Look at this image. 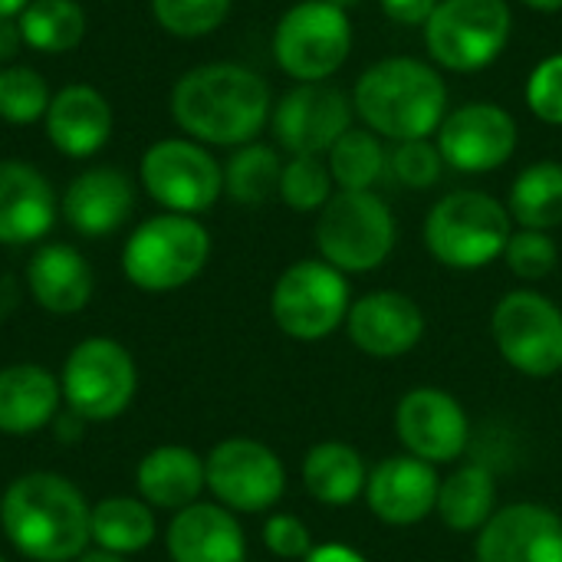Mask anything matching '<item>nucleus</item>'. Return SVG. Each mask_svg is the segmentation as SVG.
<instances>
[{"label": "nucleus", "mask_w": 562, "mask_h": 562, "mask_svg": "<svg viewBox=\"0 0 562 562\" xmlns=\"http://www.w3.org/2000/svg\"><path fill=\"white\" fill-rule=\"evenodd\" d=\"M398 240L395 214L375 191H336L316 217L319 260L339 273L379 270Z\"/></svg>", "instance_id": "5"}, {"label": "nucleus", "mask_w": 562, "mask_h": 562, "mask_svg": "<svg viewBox=\"0 0 562 562\" xmlns=\"http://www.w3.org/2000/svg\"><path fill=\"white\" fill-rule=\"evenodd\" d=\"M138 372L125 346L115 339H86L79 342L63 366V398L72 415L82 422L119 418L135 398Z\"/></svg>", "instance_id": "11"}, {"label": "nucleus", "mask_w": 562, "mask_h": 562, "mask_svg": "<svg viewBox=\"0 0 562 562\" xmlns=\"http://www.w3.org/2000/svg\"><path fill=\"white\" fill-rule=\"evenodd\" d=\"M63 389L40 366H10L0 372V435H36L56 418Z\"/></svg>", "instance_id": "26"}, {"label": "nucleus", "mask_w": 562, "mask_h": 562, "mask_svg": "<svg viewBox=\"0 0 562 562\" xmlns=\"http://www.w3.org/2000/svg\"><path fill=\"white\" fill-rule=\"evenodd\" d=\"M53 184L26 161H0V244H33L53 227Z\"/></svg>", "instance_id": "21"}, {"label": "nucleus", "mask_w": 562, "mask_h": 562, "mask_svg": "<svg viewBox=\"0 0 562 562\" xmlns=\"http://www.w3.org/2000/svg\"><path fill=\"white\" fill-rule=\"evenodd\" d=\"M0 562H7V560H3V557H0Z\"/></svg>", "instance_id": "48"}, {"label": "nucleus", "mask_w": 562, "mask_h": 562, "mask_svg": "<svg viewBox=\"0 0 562 562\" xmlns=\"http://www.w3.org/2000/svg\"><path fill=\"white\" fill-rule=\"evenodd\" d=\"M263 547L280 560H306L313 550V537L306 524L293 514H273L263 524Z\"/></svg>", "instance_id": "40"}, {"label": "nucleus", "mask_w": 562, "mask_h": 562, "mask_svg": "<svg viewBox=\"0 0 562 562\" xmlns=\"http://www.w3.org/2000/svg\"><path fill=\"white\" fill-rule=\"evenodd\" d=\"M26 286L43 310L69 316L92 300V267L69 244H43L30 257Z\"/></svg>", "instance_id": "24"}, {"label": "nucleus", "mask_w": 562, "mask_h": 562, "mask_svg": "<svg viewBox=\"0 0 562 562\" xmlns=\"http://www.w3.org/2000/svg\"><path fill=\"white\" fill-rule=\"evenodd\" d=\"M89 533L105 553H115V557L142 553L155 540V514L145 501L109 497L92 507Z\"/></svg>", "instance_id": "30"}, {"label": "nucleus", "mask_w": 562, "mask_h": 562, "mask_svg": "<svg viewBox=\"0 0 562 562\" xmlns=\"http://www.w3.org/2000/svg\"><path fill=\"white\" fill-rule=\"evenodd\" d=\"M366 461L352 445L342 441H323L310 448L303 461V484L313 501L329 504V507H346L356 497L366 494Z\"/></svg>", "instance_id": "27"}, {"label": "nucleus", "mask_w": 562, "mask_h": 562, "mask_svg": "<svg viewBox=\"0 0 562 562\" xmlns=\"http://www.w3.org/2000/svg\"><path fill=\"white\" fill-rule=\"evenodd\" d=\"M79 562H125L122 557H115V553H105V550H95V553H82Z\"/></svg>", "instance_id": "46"}, {"label": "nucleus", "mask_w": 562, "mask_h": 562, "mask_svg": "<svg viewBox=\"0 0 562 562\" xmlns=\"http://www.w3.org/2000/svg\"><path fill=\"white\" fill-rule=\"evenodd\" d=\"M352 99L329 82H296L270 122L280 148L290 155H326L352 128Z\"/></svg>", "instance_id": "15"}, {"label": "nucleus", "mask_w": 562, "mask_h": 562, "mask_svg": "<svg viewBox=\"0 0 562 562\" xmlns=\"http://www.w3.org/2000/svg\"><path fill=\"white\" fill-rule=\"evenodd\" d=\"M171 115L201 145L240 148L273 115L270 86L240 63H204L175 82Z\"/></svg>", "instance_id": "1"}, {"label": "nucleus", "mask_w": 562, "mask_h": 562, "mask_svg": "<svg viewBox=\"0 0 562 562\" xmlns=\"http://www.w3.org/2000/svg\"><path fill=\"white\" fill-rule=\"evenodd\" d=\"M135 481L148 507L178 514L198 504V494L207 487V471H204V461L191 448L161 445L142 458Z\"/></svg>", "instance_id": "25"}, {"label": "nucleus", "mask_w": 562, "mask_h": 562, "mask_svg": "<svg viewBox=\"0 0 562 562\" xmlns=\"http://www.w3.org/2000/svg\"><path fill=\"white\" fill-rule=\"evenodd\" d=\"M303 562H366V557L352 547L342 543H326V547H313L310 557Z\"/></svg>", "instance_id": "42"}, {"label": "nucleus", "mask_w": 562, "mask_h": 562, "mask_svg": "<svg viewBox=\"0 0 562 562\" xmlns=\"http://www.w3.org/2000/svg\"><path fill=\"white\" fill-rule=\"evenodd\" d=\"M329 3H336L339 10H346V13H349V10H352V7H359L362 0H329Z\"/></svg>", "instance_id": "47"}, {"label": "nucleus", "mask_w": 562, "mask_h": 562, "mask_svg": "<svg viewBox=\"0 0 562 562\" xmlns=\"http://www.w3.org/2000/svg\"><path fill=\"white\" fill-rule=\"evenodd\" d=\"M520 142L517 119L497 102H464L448 109L435 145L448 168L464 175H487L504 168Z\"/></svg>", "instance_id": "14"}, {"label": "nucleus", "mask_w": 562, "mask_h": 562, "mask_svg": "<svg viewBox=\"0 0 562 562\" xmlns=\"http://www.w3.org/2000/svg\"><path fill=\"white\" fill-rule=\"evenodd\" d=\"M16 23L23 43L36 53H66L86 33V13L76 0H33Z\"/></svg>", "instance_id": "33"}, {"label": "nucleus", "mask_w": 562, "mask_h": 562, "mask_svg": "<svg viewBox=\"0 0 562 562\" xmlns=\"http://www.w3.org/2000/svg\"><path fill=\"white\" fill-rule=\"evenodd\" d=\"M280 175H283V161L277 148L247 142L224 165V191L244 207H260L273 194H280Z\"/></svg>", "instance_id": "32"}, {"label": "nucleus", "mask_w": 562, "mask_h": 562, "mask_svg": "<svg viewBox=\"0 0 562 562\" xmlns=\"http://www.w3.org/2000/svg\"><path fill=\"white\" fill-rule=\"evenodd\" d=\"M145 191L171 214H201L224 191V168L194 138H161L142 155Z\"/></svg>", "instance_id": "12"}, {"label": "nucleus", "mask_w": 562, "mask_h": 562, "mask_svg": "<svg viewBox=\"0 0 562 562\" xmlns=\"http://www.w3.org/2000/svg\"><path fill=\"white\" fill-rule=\"evenodd\" d=\"M352 109L382 142L431 138L448 115V82L425 59L389 56L356 79Z\"/></svg>", "instance_id": "3"}, {"label": "nucleus", "mask_w": 562, "mask_h": 562, "mask_svg": "<svg viewBox=\"0 0 562 562\" xmlns=\"http://www.w3.org/2000/svg\"><path fill=\"white\" fill-rule=\"evenodd\" d=\"M494 342L507 366L530 379L562 372V310L537 290H510L491 316Z\"/></svg>", "instance_id": "10"}, {"label": "nucleus", "mask_w": 562, "mask_h": 562, "mask_svg": "<svg viewBox=\"0 0 562 562\" xmlns=\"http://www.w3.org/2000/svg\"><path fill=\"white\" fill-rule=\"evenodd\" d=\"M352 306L349 280L326 260H300L280 273L270 293L273 323L300 342H316L346 326Z\"/></svg>", "instance_id": "9"}, {"label": "nucleus", "mask_w": 562, "mask_h": 562, "mask_svg": "<svg viewBox=\"0 0 562 562\" xmlns=\"http://www.w3.org/2000/svg\"><path fill=\"white\" fill-rule=\"evenodd\" d=\"M336 181L329 175V165L319 158V155H293L286 165H283V175H280V198L286 207L300 211V214H319L329 198L336 194L333 191Z\"/></svg>", "instance_id": "34"}, {"label": "nucleus", "mask_w": 562, "mask_h": 562, "mask_svg": "<svg viewBox=\"0 0 562 562\" xmlns=\"http://www.w3.org/2000/svg\"><path fill=\"white\" fill-rule=\"evenodd\" d=\"M514 217L507 204L494 194L464 188L451 191L425 217V247L428 254L451 270H481L504 257V247L514 234Z\"/></svg>", "instance_id": "4"}, {"label": "nucleus", "mask_w": 562, "mask_h": 562, "mask_svg": "<svg viewBox=\"0 0 562 562\" xmlns=\"http://www.w3.org/2000/svg\"><path fill=\"white\" fill-rule=\"evenodd\" d=\"M422 30L438 69L481 72L507 49L514 13L507 0H438Z\"/></svg>", "instance_id": "7"}, {"label": "nucleus", "mask_w": 562, "mask_h": 562, "mask_svg": "<svg viewBox=\"0 0 562 562\" xmlns=\"http://www.w3.org/2000/svg\"><path fill=\"white\" fill-rule=\"evenodd\" d=\"M168 557L175 562H247L244 527L221 504H191L168 527Z\"/></svg>", "instance_id": "20"}, {"label": "nucleus", "mask_w": 562, "mask_h": 562, "mask_svg": "<svg viewBox=\"0 0 562 562\" xmlns=\"http://www.w3.org/2000/svg\"><path fill=\"white\" fill-rule=\"evenodd\" d=\"M92 507L72 481L33 471L16 477L0 501V527L13 550L33 562H69L86 553Z\"/></svg>", "instance_id": "2"}, {"label": "nucleus", "mask_w": 562, "mask_h": 562, "mask_svg": "<svg viewBox=\"0 0 562 562\" xmlns=\"http://www.w3.org/2000/svg\"><path fill=\"white\" fill-rule=\"evenodd\" d=\"M477 562H562V517L543 504L497 510L474 543Z\"/></svg>", "instance_id": "17"}, {"label": "nucleus", "mask_w": 562, "mask_h": 562, "mask_svg": "<svg viewBox=\"0 0 562 562\" xmlns=\"http://www.w3.org/2000/svg\"><path fill=\"white\" fill-rule=\"evenodd\" d=\"M438 487L441 481L435 464L412 454H395L385 458L375 471H369L366 504L379 520L392 527H412L435 510Z\"/></svg>", "instance_id": "19"}, {"label": "nucleus", "mask_w": 562, "mask_h": 562, "mask_svg": "<svg viewBox=\"0 0 562 562\" xmlns=\"http://www.w3.org/2000/svg\"><path fill=\"white\" fill-rule=\"evenodd\" d=\"M379 7L398 26H425L438 7V0H379Z\"/></svg>", "instance_id": "41"}, {"label": "nucleus", "mask_w": 562, "mask_h": 562, "mask_svg": "<svg viewBox=\"0 0 562 562\" xmlns=\"http://www.w3.org/2000/svg\"><path fill=\"white\" fill-rule=\"evenodd\" d=\"M23 43V33H20V23L16 20H0V63L13 59L16 49Z\"/></svg>", "instance_id": "43"}, {"label": "nucleus", "mask_w": 562, "mask_h": 562, "mask_svg": "<svg viewBox=\"0 0 562 562\" xmlns=\"http://www.w3.org/2000/svg\"><path fill=\"white\" fill-rule=\"evenodd\" d=\"M204 471L207 491L234 514H263L286 491V471L277 451L250 438L221 441L207 454Z\"/></svg>", "instance_id": "13"}, {"label": "nucleus", "mask_w": 562, "mask_h": 562, "mask_svg": "<svg viewBox=\"0 0 562 562\" xmlns=\"http://www.w3.org/2000/svg\"><path fill=\"white\" fill-rule=\"evenodd\" d=\"M231 3L234 0H151V13L171 36L194 40L214 33L227 20Z\"/></svg>", "instance_id": "36"}, {"label": "nucleus", "mask_w": 562, "mask_h": 562, "mask_svg": "<svg viewBox=\"0 0 562 562\" xmlns=\"http://www.w3.org/2000/svg\"><path fill=\"white\" fill-rule=\"evenodd\" d=\"M49 109V86L33 66L0 69V119L13 125H30Z\"/></svg>", "instance_id": "35"}, {"label": "nucleus", "mask_w": 562, "mask_h": 562, "mask_svg": "<svg viewBox=\"0 0 562 562\" xmlns=\"http://www.w3.org/2000/svg\"><path fill=\"white\" fill-rule=\"evenodd\" d=\"M346 333L372 359H402L425 336L422 306L398 290H372L349 306Z\"/></svg>", "instance_id": "18"}, {"label": "nucleus", "mask_w": 562, "mask_h": 562, "mask_svg": "<svg viewBox=\"0 0 562 562\" xmlns=\"http://www.w3.org/2000/svg\"><path fill=\"white\" fill-rule=\"evenodd\" d=\"M33 0H0V20H16Z\"/></svg>", "instance_id": "44"}, {"label": "nucleus", "mask_w": 562, "mask_h": 562, "mask_svg": "<svg viewBox=\"0 0 562 562\" xmlns=\"http://www.w3.org/2000/svg\"><path fill=\"white\" fill-rule=\"evenodd\" d=\"M445 158L431 138H415V142H395L389 151V175L412 191L435 188L445 175Z\"/></svg>", "instance_id": "37"}, {"label": "nucleus", "mask_w": 562, "mask_h": 562, "mask_svg": "<svg viewBox=\"0 0 562 562\" xmlns=\"http://www.w3.org/2000/svg\"><path fill=\"white\" fill-rule=\"evenodd\" d=\"M211 257V237L201 221L188 214H158L135 227L122 250L125 277L145 293H168L188 286Z\"/></svg>", "instance_id": "6"}, {"label": "nucleus", "mask_w": 562, "mask_h": 562, "mask_svg": "<svg viewBox=\"0 0 562 562\" xmlns=\"http://www.w3.org/2000/svg\"><path fill=\"white\" fill-rule=\"evenodd\" d=\"M398 441L412 458L428 464H451L468 451L471 422L461 402L441 389H415L395 408Z\"/></svg>", "instance_id": "16"}, {"label": "nucleus", "mask_w": 562, "mask_h": 562, "mask_svg": "<svg viewBox=\"0 0 562 562\" xmlns=\"http://www.w3.org/2000/svg\"><path fill=\"white\" fill-rule=\"evenodd\" d=\"M326 165L339 191H372L389 171V151L375 132H369L366 125H352L326 151Z\"/></svg>", "instance_id": "31"}, {"label": "nucleus", "mask_w": 562, "mask_h": 562, "mask_svg": "<svg viewBox=\"0 0 562 562\" xmlns=\"http://www.w3.org/2000/svg\"><path fill=\"white\" fill-rule=\"evenodd\" d=\"M435 514L458 533H477L497 514V481L484 464H464L438 487Z\"/></svg>", "instance_id": "28"}, {"label": "nucleus", "mask_w": 562, "mask_h": 562, "mask_svg": "<svg viewBox=\"0 0 562 562\" xmlns=\"http://www.w3.org/2000/svg\"><path fill=\"white\" fill-rule=\"evenodd\" d=\"M504 260H507V267H510V273L517 280L537 283V280H547L557 270L560 250H557V240L550 237V231L520 227V231L510 234V240L504 247Z\"/></svg>", "instance_id": "38"}, {"label": "nucleus", "mask_w": 562, "mask_h": 562, "mask_svg": "<svg viewBox=\"0 0 562 562\" xmlns=\"http://www.w3.org/2000/svg\"><path fill=\"white\" fill-rule=\"evenodd\" d=\"M46 138L66 158L95 155L112 135V109L105 95L92 86H66L49 99Z\"/></svg>", "instance_id": "23"}, {"label": "nucleus", "mask_w": 562, "mask_h": 562, "mask_svg": "<svg viewBox=\"0 0 562 562\" xmlns=\"http://www.w3.org/2000/svg\"><path fill=\"white\" fill-rule=\"evenodd\" d=\"M524 7L537 10V13H560L562 0H520Z\"/></svg>", "instance_id": "45"}, {"label": "nucleus", "mask_w": 562, "mask_h": 562, "mask_svg": "<svg viewBox=\"0 0 562 562\" xmlns=\"http://www.w3.org/2000/svg\"><path fill=\"white\" fill-rule=\"evenodd\" d=\"M135 207L132 181L119 168H89L63 194V217L82 237H105L119 231Z\"/></svg>", "instance_id": "22"}, {"label": "nucleus", "mask_w": 562, "mask_h": 562, "mask_svg": "<svg viewBox=\"0 0 562 562\" xmlns=\"http://www.w3.org/2000/svg\"><path fill=\"white\" fill-rule=\"evenodd\" d=\"M507 211L520 227L553 231L562 224V165L537 161L527 165L507 194Z\"/></svg>", "instance_id": "29"}, {"label": "nucleus", "mask_w": 562, "mask_h": 562, "mask_svg": "<svg viewBox=\"0 0 562 562\" xmlns=\"http://www.w3.org/2000/svg\"><path fill=\"white\" fill-rule=\"evenodd\" d=\"M527 105L540 122L562 125V53H553L533 66L527 79Z\"/></svg>", "instance_id": "39"}, {"label": "nucleus", "mask_w": 562, "mask_h": 562, "mask_svg": "<svg viewBox=\"0 0 562 562\" xmlns=\"http://www.w3.org/2000/svg\"><path fill=\"white\" fill-rule=\"evenodd\" d=\"M349 13L329 0L293 3L273 30V59L296 82H326L352 53Z\"/></svg>", "instance_id": "8"}]
</instances>
